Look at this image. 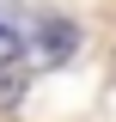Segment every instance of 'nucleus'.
I'll list each match as a JSON object with an SVG mask.
<instances>
[{"instance_id": "obj_2", "label": "nucleus", "mask_w": 116, "mask_h": 122, "mask_svg": "<svg viewBox=\"0 0 116 122\" xmlns=\"http://www.w3.org/2000/svg\"><path fill=\"white\" fill-rule=\"evenodd\" d=\"M18 49H25V43H18V25H12L6 12H0V73H6V67L18 61Z\"/></svg>"}, {"instance_id": "obj_1", "label": "nucleus", "mask_w": 116, "mask_h": 122, "mask_svg": "<svg viewBox=\"0 0 116 122\" xmlns=\"http://www.w3.org/2000/svg\"><path fill=\"white\" fill-rule=\"evenodd\" d=\"M73 43H79V30H73L67 18H43V25L31 30V61H37V67H61V61L73 55Z\"/></svg>"}]
</instances>
